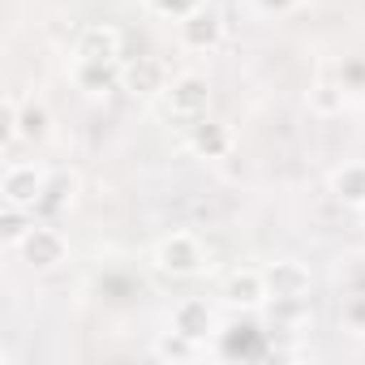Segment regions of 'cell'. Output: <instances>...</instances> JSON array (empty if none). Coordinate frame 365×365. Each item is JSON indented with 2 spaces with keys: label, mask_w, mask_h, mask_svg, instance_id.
I'll list each match as a JSON object with an SVG mask.
<instances>
[{
  "label": "cell",
  "mask_w": 365,
  "mask_h": 365,
  "mask_svg": "<svg viewBox=\"0 0 365 365\" xmlns=\"http://www.w3.org/2000/svg\"><path fill=\"white\" fill-rule=\"evenodd\" d=\"M176 35H180V43H185L190 52H211V48H220V39H224V18H220L211 5H202V9H194L190 18L176 22Z\"/></svg>",
  "instance_id": "ba28073f"
},
{
  "label": "cell",
  "mask_w": 365,
  "mask_h": 365,
  "mask_svg": "<svg viewBox=\"0 0 365 365\" xmlns=\"http://www.w3.org/2000/svg\"><path fill=\"white\" fill-rule=\"evenodd\" d=\"M150 352H155V361H168V365H190V361L202 356V344L190 339L185 331H176V327H172V331H163V335L155 339Z\"/></svg>",
  "instance_id": "2e32d148"
},
{
  "label": "cell",
  "mask_w": 365,
  "mask_h": 365,
  "mask_svg": "<svg viewBox=\"0 0 365 365\" xmlns=\"http://www.w3.org/2000/svg\"><path fill=\"white\" fill-rule=\"evenodd\" d=\"M168 69H163V61L159 56H133V61H125V82H120V91L125 95H133V99H159L163 91H168Z\"/></svg>",
  "instance_id": "8992f818"
},
{
  "label": "cell",
  "mask_w": 365,
  "mask_h": 365,
  "mask_svg": "<svg viewBox=\"0 0 365 365\" xmlns=\"http://www.w3.org/2000/svg\"><path fill=\"white\" fill-rule=\"evenodd\" d=\"M335 73H339V86H344L348 95L365 99V56H348Z\"/></svg>",
  "instance_id": "44dd1931"
},
{
  "label": "cell",
  "mask_w": 365,
  "mask_h": 365,
  "mask_svg": "<svg viewBox=\"0 0 365 365\" xmlns=\"http://www.w3.org/2000/svg\"><path fill=\"white\" fill-rule=\"evenodd\" d=\"M331 194H335V202H344V207H365V163L356 159V163H339L335 172H331Z\"/></svg>",
  "instance_id": "9a60e30c"
},
{
  "label": "cell",
  "mask_w": 365,
  "mask_h": 365,
  "mask_svg": "<svg viewBox=\"0 0 365 365\" xmlns=\"http://www.w3.org/2000/svg\"><path fill=\"white\" fill-rule=\"evenodd\" d=\"M185 142H190V150L198 155V159H228L232 155V129L224 125V120H198V125H190L185 129Z\"/></svg>",
  "instance_id": "4fadbf2b"
},
{
  "label": "cell",
  "mask_w": 365,
  "mask_h": 365,
  "mask_svg": "<svg viewBox=\"0 0 365 365\" xmlns=\"http://www.w3.org/2000/svg\"><path fill=\"white\" fill-rule=\"evenodd\" d=\"M125 82V61H73V86L82 95H116Z\"/></svg>",
  "instance_id": "30bf717a"
},
{
  "label": "cell",
  "mask_w": 365,
  "mask_h": 365,
  "mask_svg": "<svg viewBox=\"0 0 365 365\" xmlns=\"http://www.w3.org/2000/svg\"><path fill=\"white\" fill-rule=\"evenodd\" d=\"M35 224H39L35 211H26V207H9V202H5V211H0V241H5V245H22V241L31 237Z\"/></svg>",
  "instance_id": "d6986e66"
},
{
  "label": "cell",
  "mask_w": 365,
  "mask_h": 365,
  "mask_svg": "<svg viewBox=\"0 0 365 365\" xmlns=\"http://www.w3.org/2000/svg\"><path fill=\"white\" fill-rule=\"evenodd\" d=\"M292 5H297V0H258V9H267V14H284Z\"/></svg>",
  "instance_id": "603a6c76"
},
{
  "label": "cell",
  "mask_w": 365,
  "mask_h": 365,
  "mask_svg": "<svg viewBox=\"0 0 365 365\" xmlns=\"http://www.w3.org/2000/svg\"><path fill=\"white\" fill-rule=\"evenodd\" d=\"M172 327L176 331H185L190 339H198V344H207V339H215L220 335V322H215V309L202 301V297H185L176 309H172Z\"/></svg>",
  "instance_id": "8fae6325"
},
{
  "label": "cell",
  "mask_w": 365,
  "mask_h": 365,
  "mask_svg": "<svg viewBox=\"0 0 365 365\" xmlns=\"http://www.w3.org/2000/svg\"><path fill=\"white\" fill-rule=\"evenodd\" d=\"M43 180H48V176H43L35 163H9L5 176H0V198H5L9 207L35 211V202H39V194H43Z\"/></svg>",
  "instance_id": "52a82bcc"
},
{
  "label": "cell",
  "mask_w": 365,
  "mask_h": 365,
  "mask_svg": "<svg viewBox=\"0 0 365 365\" xmlns=\"http://www.w3.org/2000/svg\"><path fill=\"white\" fill-rule=\"evenodd\" d=\"M220 297H224V305H232V309H241V314H254V309L271 305V292H267V275H262V267H237V271H228Z\"/></svg>",
  "instance_id": "277c9868"
},
{
  "label": "cell",
  "mask_w": 365,
  "mask_h": 365,
  "mask_svg": "<svg viewBox=\"0 0 365 365\" xmlns=\"http://www.w3.org/2000/svg\"><path fill=\"white\" fill-rule=\"evenodd\" d=\"M73 61H116L120 65L125 61V35L116 26H108V22H95V26H86L78 35Z\"/></svg>",
  "instance_id": "9c48e42d"
},
{
  "label": "cell",
  "mask_w": 365,
  "mask_h": 365,
  "mask_svg": "<svg viewBox=\"0 0 365 365\" xmlns=\"http://www.w3.org/2000/svg\"><path fill=\"white\" fill-rule=\"evenodd\" d=\"M339 322H344V331L365 335V292H348V297H344V305H339Z\"/></svg>",
  "instance_id": "7402d4cb"
},
{
  "label": "cell",
  "mask_w": 365,
  "mask_h": 365,
  "mask_svg": "<svg viewBox=\"0 0 365 365\" xmlns=\"http://www.w3.org/2000/svg\"><path fill=\"white\" fill-rule=\"evenodd\" d=\"M344 103H348V91L339 86V73H318V82L309 86V108L318 112V116H335V112H344Z\"/></svg>",
  "instance_id": "e0dca14e"
},
{
  "label": "cell",
  "mask_w": 365,
  "mask_h": 365,
  "mask_svg": "<svg viewBox=\"0 0 365 365\" xmlns=\"http://www.w3.org/2000/svg\"><path fill=\"white\" fill-rule=\"evenodd\" d=\"M48 133H52V112H48V103H43V99H18L14 138L26 142V146H39Z\"/></svg>",
  "instance_id": "5bb4252c"
},
{
  "label": "cell",
  "mask_w": 365,
  "mask_h": 365,
  "mask_svg": "<svg viewBox=\"0 0 365 365\" xmlns=\"http://www.w3.org/2000/svg\"><path fill=\"white\" fill-rule=\"evenodd\" d=\"M309 322H314L309 297H297V301H271V331H305Z\"/></svg>",
  "instance_id": "ac0fdd59"
},
{
  "label": "cell",
  "mask_w": 365,
  "mask_h": 365,
  "mask_svg": "<svg viewBox=\"0 0 365 365\" xmlns=\"http://www.w3.org/2000/svg\"><path fill=\"white\" fill-rule=\"evenodd\" d=\"M207 0H146V9L155 18H168V22H180V18H190L194 9H202Z\"/></svg>",
  "instance_id": "ffe728a7"
},
{
  "label": "cell",
  "mask_w": 365,
  "mask_h": 365,
  "mask_svg": "<svg viewBox=\"0 0 365 365\" xmlns=\"http://www.w3.org/2000/svg\"><path fill=\"white\" fill-rule=\"evenodd\" d=\"M155 271L168 279H194L207 271V245L194 232H168L155 245Z\"/></svg>",
  "instance_id": "7a4b0ae2"
},
{
  "label": "cell",
  "mask_w": 365,
  "mask_h": 365,
  "mask_svg": "<svg viewBox=\"0 0 365 365\" xmlns=\"http://www.w3.org/2000/svg\"><path fill=\"white\" fill-rule=\"evenodd\" d=\"M73 194H78V176H73V172H48L43 194H39V202H35V215H39L43 224H56V220L69 211Z\"/></svg>",
  "instance_id": "7c38bea8"
},
{
  "label": "cell",
  "mask_w": 365,
  "mask_h": 365,
  "mask_svg": "<svg viewBox=\"0 0 365 365\" xmlns=\"http://www.w3.org/2000/svg\"><path fill=\"white\" fill-rule=\"evenodd\" d=\"M159 112L176 129H190V125L207 120L211 116V82L202 73H176L168 82V91L159 95Z\"/></svg>",
  "instance_id": "6da1fadb"
},
{
  "label": "cell",
  "mask_w": 365,
  "mask_h": 365,
  "mask_svg": "<svg viewBox=\"0 0 365 365\" xmlns=\"http://www.w3.org/2000/svg\"><path fill=\"white\" fill-rule=\"evenodd\" d=\"M18 250H22V258H26L31 271H56V267L69 258V241H65V232H61L56 224H43V220L31 228V237H26Z\"/></svg>",
  "instance_id": "3957f363"
},
{
  "label": "cell",
  "mask_w": 365,
  "mask_h": 365,
  "mask_svg": "<svg viewBox=\"0 0 365 365\" xmlns=\"http://www.w3.org/2000/svg\"><path fill=\"white\" fill-rule=\"evenodd\" d=\"M262 275H267V292H271V301H297V297H309V288H314L309 267H305V262H297V258L267 262V267H262Z\"/></svg>",
  "instance_id": "5b68a950"
},
{
  "label": "cell",
  "mask_w": 365,
  "mask_h": 365,
  "mask_svg": "<svg viewBox=\"0 0 365 365\" xmlns=\"http://www.w3.org/2000/svg\"><path fill=\"white\" fill-rule=\"evenodd\" d=\"M361 215H365V207H361Z\"/></svg>",
  "instance_id": "cb8c5ba5"
}]
</instances>
